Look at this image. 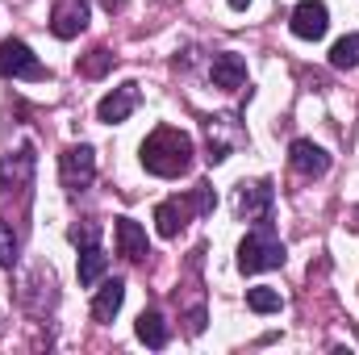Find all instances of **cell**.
Wrapping results in <instances>:
<instances>
[{"label":"cell","mask_w":359,"mask_h":355,"mask_svg":"<svg viewBox=\"0 0 359 355\" xmlns=\"http://www.w3.org/2000/svg\"><path fill=\"white\" fill-rule=\"evenodd\" d=\"M34 168H38L34 147H21L17 155H4V159H0V188H4V192H13V188H29Z\"/></svg>","instance_id":"obj_10"},{"label":"cell","mask_w":359,"mask_h":355,"mask_svg":"<svg viewBox=\"0 0 359 355\" xmlns=\"http://www.w3.org/2000/svg\"><path fill=\"white\" fill-rule=\"evenodd\" d=\"M188 205H192V213H213V205H217V196H213V188L209 184H196L192 192H188Z\"/></svg>","instance_id":"obj_19"},{"label":"cell","mask_w":359,"mask_h":355,"mask_svg":"<svg viewBox=\"0 0 359 355\" xmlns=\"http://www.w3.org/2000/svg\"><path fill=\"white\" fill-rule=\"evenodd\" d=\"M109 63H113V55H109L104 46H96V51H92L88 59L80 63V72H84L88 80H96V76H104V72H109Z\"/></svg>","instance_id":"obj_20"},{"label":"cell","mask_w":359,"mask_h":355,"mask_svg":"<svg viewBox=\"0 0 359 355\" xmlns=\"http://www.w3.org/2000/svg\"><path fill=\"white\" fill-rule=\"evenodd\" d=\"M247 4H251V0H230V8H238V13H243Z\"/></svg>","instance_id":"obj_24"},{"label":"cell","mask_w":359,"mask_h":355,"mask_svg":"<svg viewBox=\"0 0 359 355\" xmlns=\"http://www.w3.org/2000/svg\"><path fill=\"white\" fill-rule=\"evenodd\" d=\"M104 267H109V255H104V247L100 243H92V247H80V284L88 288V284H96L100 276H104Z\"/></svg>","instance_id":"obj_16"},{"label":"cell","mask_w":359,"mask_h":355,"mask_svg":"<svg viewBox=\"0 0 359 355\" xmlns=\"http://www.w3.org/2000/svg\"><path fill=\"white\" fill-rule=\"evenodd\" d=\"M288 163H292V172L305 180L313 176H326V168H330V155L318 147V142H309V138H297L292 147H288Z\"/></svg>","instance_id":"obj_9"},{"label":"cell","mask_w":359,"mask_h":355,"mask_svg":"<svg viewBox=\"0 0 359 355\" xmlns=\"http://www.w3.org/2000/svg\"><path fill=\"white\" fill-rule=\"evenodd\" d=\"M46 76L50 72L38 63V55L21 38L0 42V80H46Z\"/></svg>","instance_id":"obj_4"},{"label":"cell","mask_w":359,"mask_h":355,"mask_svg":"<svg viewBox=\"0 0 359 355\" xmlns=\"http://www.w3.org/2000/svg\"><path fill=\"white\" fill-rule=\"evenodd\" d=\"M292 34L297 38H305V42H318V38H326V29H330V8L322 4V0H301L297 8H292Z\"/></svg>","instance_id":"obj_7"},{"label":"cell","mask_w":359,"mask_h":355,"mask_svg":"<svg viewBox=\"0 0 359 355\" xmlns=\"http://www.w3.org/2000/svg\"><path fill=\"white\" fill-rule=\"evenodd\" d=\"M113 234H117V255H126L130 264H138V260L151 255V247H147V230H142L134 217H117Z\"/></svg>","instance_id":"obj_12"},{"label":"cell","mask_w":359,"mask_h":355,"mask_svg":"<svg viewBox=\"0 0 359 355\" xmlns=\"http://www.w3.org/2000/svg\"><path fill=\"white\" fill-rule=\"evenodd\" d=\"M247 305L255 314H280L284 309V297L276 288H268V284H259V288H247Z\"/></svg>","instance_id":"obj_18"},{"label":"cell","mask_w":359,"mask_h":355,"mask_svg":"<svg viewBox=\"0 0 359 355\" xmlns=\"http://www.w3.org/2000/svg\"><path fill=\"white\" fill-rule=\"evenodd\" d=\"M88 29V0H55L50 4V34L72 42Z\"/></svg>","instance_id":"obj_6"},{"label":"cell","mask_w":359,"mask_h":355,"mask_svg":"<svg viewBox=\"0 0 359 355\" xmlns=\"http://www.w3.org/2000/svg\"><path fill=\"white\" fill-rule=\"evenodd\" d=\"M192 217V205H188V196L180 201V196H172V201H159V209H155V226H159V234L163 239H176L180 230H184V222Z\"/></svg>","instance_id":"obj_14"},{"label":"cell","mask_w":359,"mask_h":355,"mask_svg":"<svg viewBox=\"0 0 359 355\" xmlns=\"http://www.w3.org/2000/svg\"><path fill=\"white\" fill-rule=\"evenodd\" d=\"M17 260V234H13V226L0 217V267H13Z\"/></svg>","instance_id":"obj_21"},{"label":"cell","mask_w":359,"mask_h":355,"mask_svg":"<svg viewBox=\"0 0 359 355\" xmlns=\"http://www.w3.org/2000/svg\"><path fill=\"white\" fill-rule=\"evenodd\" d=\"M271 201H276L271 180L243 184V188L234 192V213H238L243 222H268V217H271Z\"/></svg>","instance_id":"obj_5"},{"label":"cell","mask_w":359,"mask_h":355,"mask_svg":"<svg viewBox=\"0 0 359 355\" xmlns=\"http://www.w3.org/2000/svg\"><path fill=\"white\" fill-rule=\"evenodd\" d=\"M59 180H63V188L72 196H80L84 188H92V180H96V151L88 142H76V147H67L59 155Z\"/></svg>","instance_id":"obj_3"},{"label":"cell","mask_w":359,"mask_h":355,"mask_svg":"<svg viewBox=\"0 0 359 355\" xmlns=\"http://www.w3.org/2000/svg\"><path fill=\"white\" fill-rule=\"evenodd\" d=\"M134 335L147 343V347H168V339H172V330H168V322H163V314L159 309H142L138 314V322H134Z\"/></svg>","instance_id":"obj_15"},{"label":"cell","mask_w":359,"mask_h":355,"mask_svg":"<svg viewBox=\"0 0 359 355\" xmlns=\"http://www.w3.org/2000/svg\"><path fill=\"white\" fill-rule=\"evenodd\" d=\"M209 76H213V88H226V92L243 88L247 84V59L234 55V51H222V55H213Z\"/></svg>","instance_id":"obj_11"},{"label":"cell","mask_w":359,"mask_h":355,"mask_svg":"<svg viewBox=\"0 0 359 355\" xmlns=\"http://www.w3.org/2000/svg\"><path fill=\"white\" fill-rule=\"evenodd\" d=\"M121 301H126V280H104L100 288H96V297H92V318L96 322H113L117 318V309H121Z\"/></svg>","instance_id":"obj_13"},{"label":"cell","mask_w":359,"mask_h":355,"mask_svg":"<svg viewBox=\"0 0 359 355\" xmlns=\"http://www.w3.org/2000/svg\"><path fill=\"white\" fill-rule=\"evenodd\" d=\"M355 63H359V34H347V38H339V42L330 46V67L351 72Z\"/></svg>","instance_id":"obj_17"},{"label":"cell","mask_w":359,"mask_h":355,"mask_svg":"<svg viewBox=\"0 0 359 355\" xmlns=\"http://www.w3.org/2000/svg\"><path fill=\"white\" fill-rule=\"evenodd\" d=\"M100 4H104V8H109V13H117V8H121V4H126V0H100Z\"/></svg>","instance_id":"obj_23"},{"label":"cell","mask_w":359,"mask_h":355,"mask_svg":"<svg viewBox=\"0 0 359 355\" xmlns=\"http://www.w3.org/2000/svg\"><path fill=\"white\" fill-rule=\"evenodd\" d=\"M284 264V243H280V234L271 230V217L268 222H259L243 243H238V272H247V276H255V272H271V267Z\"/></svg>","instance_id":"obj_2"},{"label":"cell","mask_w":359,"mask_h":355,"mask_svg":"<svg viewBox=\"0 0 359 355\" xmlns=\"http://www.w3.org/2000/svg\"><path fill=\"white\" fill-rule=\"evenodd\" d=\"M138 100H142L138 84H121V88H113L109 96H100V105H96V121H104V126H121V121L138 109Z\"/></svg>","instance_id":"obj_8"},{"label":"cell","mask_w":359,"mask_h":355,"mask_svg":"<svg viewBox=\"0 0 359 355\" xmlns=\"http://www.w3.org/2000/svg\"><path fill=\"white\" fill-rule=\"evenodd\" d=\"M67 239H72L76 247H92V243H100V226H96V222H76V226L67 230Z\"/></svg>","instance_id":"obj_22"},{"label":"cell","mask_w":359,"mask_h":355,"mask_svg":"<svg viewBox=\"0 0 359 355\" xmlns=\"http://www.w3.org/2000/svg\"><path fill=\"white\" fill-rule=\"evenodd\" d=\"M192 155H196L192 138H188L184 130H176V126H159V130H151V138L142 142V168L159 180L184 176V172L192 168Z\"/></svg>","instance_id":"obj_1"}]
</instances>
